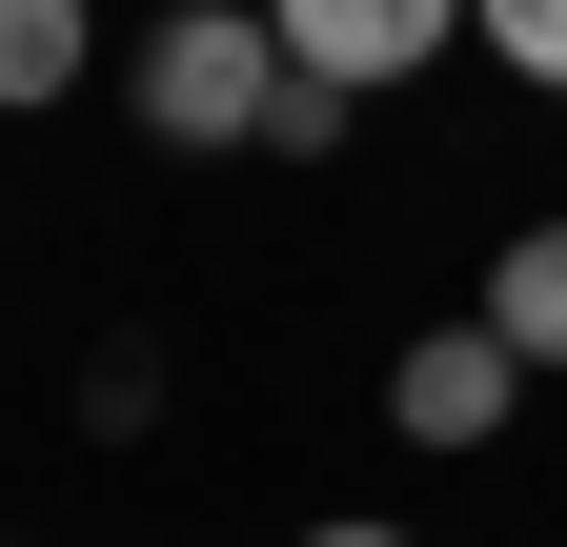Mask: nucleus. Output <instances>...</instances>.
Segmentation results:
<instances>
[{
  "mask_svg": "<svg viewBox=\"0 0 567 547\" xmlns=\"http://www.w3.org/2000/svg\"><path fill=\"white\" fill-rule=\"evenodd\" d=\"M305 547H405V527H305Z\"/></svg>",
  "mask_w": 567,
  "mask_h": 547,
  "instance_id": "nucleus-7",
  "label": "nucleus"
},
{
  "mask_svg": "<svg viewBox=\"0 0 567 547\" xmlns=\"http://www.w3.org/2000/svg\"><path fill=\"white\" fill-rule=\"evenodd\" d=\"M284 82H305V61H284L264 0H183V21L142 41V122H163L183 163H244L264 122H284Z\"/></svg>",
  "mask_w": 567,
  "mask_h": 547,
  "instance_id": "nucleus-1",
  "label": "nucleus"
},
{
  "mask_svg": "<svg viewBox=\"0 0 567 547\" xmlns=\"http://www.w3.org/2000/svg\"><path fill=\"white\" fill-rule=\"evenodd\" d=\"M82 61H102L82 0H0V102H82Z\"/></svg>",
  "mask_w": 567,
  "mask_h": 547,
  "instance_id": "nucleus-4",
  "label": "nucleus"
},
{
  "mask_svg": "<svg viewBox=\"0 0 567 547\" xmlns=\"http://www.w3.org/2000/svg\"><path fill=\"white\" fill-rule=\"evenodd\" d=\"M486 41H507L527 82H567V0H486Z\"/></svg>",
  "mask_w": 567,
  "mask_h": 547,
  "instance_id": "nucleus-6",
  "label": "nucleus"
},
{
  "mask_svg": "<svg viewBox=\"0 0 567 547\" xmlns=\"http://www.w3.org/2000/svg\"><path fill=\"white\" fill-rule=\"evenodd\" d=\"M486 324H507L527 365H567V224H527L507 264H486Z\"/></svg>",
  "mask_w": 567,
  "mask_h": 547,
  "instance_id": "nucleus-5",
  "label": "nucleus"
},
{
  "mask_svg": "<svg viewBox=\"0 0 567 547\" xmlns=\"http://www.w3.org/2000/svg\"><path fill=\"white\" fill-rule=\"evenodd\" d=\"M507 405H527V345H507L486 305H466V324H425V345L385 365V426H405V446H486Z\"/></svg>",
  "mask_w": 567,
  "mask_h": 547,
  "instance_id": "nucleus-3",
  "label": "nucleus"
},
{
  "mask_svg": "<svg viewBox=\"0 0 567 547\" xmlns=\"http://www.w3.org/2000/svg\"><path fill=\"white\" fill-rule=\"evenodd\" d=\"M264 21H284V61H305V82L385 102V82H425L446 41H486V0H264Z\"/></svg>",
  "mask_w": 567,
  "mask_h": 547,
  "instance_id": "nucleus-2",
  "label": "nucleus"
}]
</instances>
